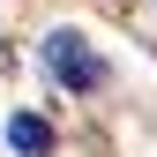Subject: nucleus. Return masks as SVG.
<instances>
[{
    "mask_svg": "<svg viewBox=\"0 0 157 157\" xmlns=\"http://www.w3.org/2000/svg\"><path fill=\"white\" fill-rule=\"evenodd\" d=\"M37 52H45V67H52V82H60V90H75V97H90L97 82H105V60H97V45H90V37L82 30H45V45H37Z\"/></svg>",
    "mask_w": 157,
    "mask_h": 157,
    "instance_id": "f257e3e1",
    "label": "nucleus"
},
{
    "mask_svg": "<svg viewBox=\"0 0 157 157\" xmlns=\"http://www.w3.org/2000/svg\"><path fill=\"white\" fill-rule=\"evenodd\" d=\"M8 150L15 157H52V127L37 112H8Z\"/></svg>",
    "mask_w": 157,
    "mask_h": 157,
    "instance_id": "f03ea898",
    "label": "nucleus"
}]
</instances>
